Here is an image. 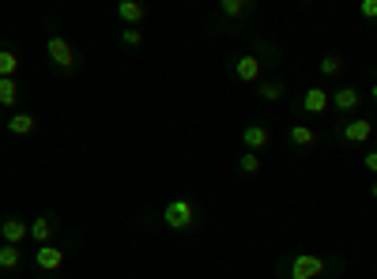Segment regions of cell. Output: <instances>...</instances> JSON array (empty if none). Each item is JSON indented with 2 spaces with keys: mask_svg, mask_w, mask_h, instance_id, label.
Returning a JSON list of instances; mask_svg holds the SVG:
<instances>
[{
  "mask_svg": "<svg viewBox=\"0 0 377 279\" xmlns=\"http://www.w3.org/2000/svg\"><path fill=\"white\" fill-rule=\"evenodd\" d=\"M325 272H328V260L313 257V253H298L287 264V279H321Z\"/></svg>",
  "mask_w": 377,
  "mask_h": 279,
  "instance_id": "1",
  "label": "cell"
},
{
  "mask_svg": "<svg viewBox=\"0 0 377 279\" xmlns=\"http://www.w3.org/2000/svg\"><path fill=\"white\" fill-rule=\"evenodd\" d=\"M163 223L170 230H188L196 223V208H193V201H185V196H178V201H170L166 208H163Z\"/></svg>",
  "mask_w": 377,
  "mask_h": 279,
  "instance_id": "2",
  "label": "cell"
},
{
  "mask_svg": "<svg viewBox=\"0 0 377 279\" xmlns=\"http://www.w3.org/2000/svg\"><path fill=\"white\" fill-rule=\"evenodd\" d=\"M46 53H49V61H53V69H57V72H72L76 69V49L69 46V38L53 34L46 42Z\"/></svg>",
  "mask_w": 377,
  "mask_h": 279,
  "instance_id": "3",
  "label": "cell"
},
{
  "mask_svg": "<svg viewBox=\"0 0 377 279\" xmlns=\"http://www.w3.org/2000/svg\"><path fill=\"white\" fill-rule=\"evenodd\" d=\"M261 72H264V61L257 57V53H241V57H234V76L241 79V83H261Z\"/></svg>",
  "mask_w": 377,
  "mask_h": 279,
  "instance_id": "4",
  "label": "cell"
},
{
  "mask_svg": "<svg viewBox=\"0 0 377 279\" xmlns=\"http://www.w3.org/2000/svg\"><path fill=\"white\" fill-rule=\"evenodd\" d=\"M26 238H31V223H26V219L11 215V219L0 223V242H4V245H23Z\"/></svg>",
  "mask_w": 377,
  "mask_h": 279,
  "instance_id": "5",
  "label": "cell"
},
{
  "mask_svg": "<svg viewBox=\"0 0 377 279\" xmlns=\"http://www.w3.org/2000/svg\"><path fill=\"white\" fill-rule=\"evenodd\" d=\"M302 110L313 113V117L328 113V110H332V91H328V87H309L306 95H302Z\"/></svg>",
  "mask_w": 377,
  "mask_h": 279,
  "instance_id": "6",
  "label": "cell"
},
{
  "mask_svg": "<svg viewBox=\"0 0 377 279\" xmlns=\"http://www.w3.org/2000/svg\"><path fill=\"white\" fill-rule=\"evenodd\" d=\"M373 132H377V128H373L370 117H355V121H347V125L340 128V140H343V143H366Z\"/></svg>",
  "mask_w": 377,
  "mask_h": 279,
  "instance_id": "7",
  "label": "cell"
},
{
  "mask_svg": "<svg viewBox=\"0 0 377 279\" xmlns=\"http://www.w3.org/2000/svg\"><path fill=\"white\" fill-rule=\"evenodd\" d=\"M241 143H246V151H264L268 148V143H272V128H268V125H246V128H241Z\"/></svg>",
  "mask_w": 377,
  "mask_h": 279,
  "instance_id": "8",
  "label": "cell"
},
{
  "mask_svg": "<svg viewBox=\"0 0 377 279\" xmlns=\"http://www.w3.org/2000/svg\"><path fill=\"white\" fill-rule=\"evenodd\" d=\"M61 264H64V249L61 245H38V253H34V268L38 272H57L61 268Z\"/></svg>",
  "mask_w": 377,
  "mask_h": 279,
  "instance_id": "9",
  "label": "cell"
},
{
  "mask_svg": "<svg viewBox=\"0 0 377 279\" xmlns=\"http://www.w3.org/2000/svg\"><path fill=\"white\" fill-rule=\"evenodd\" d=\"M362 106V91L358 87H340V91H332V110L336 113H355Z\"/></svg>",
  "mask_w": 377,
  "mask_h": 279,
  "instance_id": "10",
  "label": "cell"
},
{
  "mask_svg": "<svg viewBox=\"0 0 377 279\" xmlns=\"http://www.w3.org/2000/svg\"><path fill=\"white\" fill-rule=\"evenodd\" d=\"M117 19L125 26H140L147 19V8L140 4V0H121V4H117Z\"/></svg>",
  "mask_w": 377,
  "mask_h": 279,
  "instance_id": "11",
  "label": "cell"
},
{
  "mask_svg": "<svg viewBox=\"0 0 377 279\" xmlns=\"http://www.w3.org/2000/svg\"><path fill=\"white\" fill-rule=\"evenodd\" d=\"M53 234H57V219H53V215H38V219L31 223V238H34L38 245H49Z\"/></svg>",
  "mask_w": 377,
  "mask_h": 279,
  "instance_id": "12",
  "label": "cell"
},
{
  "mask_svg": "<svg viewBox=\"0 0 377 279\" xmlns=\"http://www.w3.org/2000/svg\"><path fill=\"white\" fill-rule=\"evenodd\" d=\"M38 128V117L34 113H11L8 117V132H16V136H31Z\"/></svg>",
  "mask_w": 377,
  "mask_h": 279,
  "instance_id": "13",
  "label": "cell"
},
{
  "mask_svg": "<svg viewBox=\"0 0 377 279\" xmlns=\"http://www.w3.org/2000/svg\"><path fill=\"white\" fill-rule=\"evenodd\" d=\"M287 140H291V148H313V143H317V132L309 128V125H291Z\"/></svg>",
  "mask_w": 377,
  "mask_h": 279,
  "instance_id": "14",
  "label": "cell"
},
{
  "mask_svg": "<svg viewBox=\"0 0 377 279\" xmlns=\"http://www.w3.org/2000/svg\"><path fill=\"white\" fill-rule=\"evenodd\" d=\"M19 106V83L16 79H0V110H16Z\"/></svg>",
  "mask_w": 377,
  "mask_h": 279,
  "instance_id": "15",
  "label": "cell"
},
{
  "mask_svg": "<svg viewBox=\"0 0 377 279\" xmlns=\"http://www.w3.org/2000/svg\"><path fill=\"white\" fill-rule=\"evenodd\" d=\"M261 98L264 102H283V95H287V83L283 79H261Z\"/></svg>",
  "mask_w": 377,
  "mask_h": 279,
  "instance_id": "16",
  "label": "cell"
},
{
  "mask_svg": "<svg viewBox=\"0 0 377 279\" xmlns=\"http://www.w3.org/2000/svg\"><path fill=\"white\" fill-rule=\"evenodd\" d=\"M249 11H253L249 0H219V16H226V19H241Z\"/></svg>",
  "mask_w": 377,
  "mask_h": 279,
  "instance_id": "17",
  "label": "cell"
},
{
  "mask_svg": "<svg viewBox=\"0 0 377 279\" xmlns=\"http://www.w3.org/2000/svg\"><path fill=\"white\" fill-rule=\"evenodd\" d=\"M23 264V249L19 245H0V272H16Z\"/></svg>",
  "mask_w": 377,
  "mask_h": 279,
  "instance_id": "18",
  "label": "cell"
},
{
  "mask_svg": "<svg viewBox=\"0 0 377 279\" xmlns=\"http://www.w3.org/2000/svg\"><path fill=\"white\" fill-rule=\"evenodd\" d=\"M238 170H241L246 178H257L261 170H264V163H261V155H257V151H241V158H238Z\"/></svg>",
  "mask_w": 377,
  "mask_h": 279,
  "instance_id": "19",
  "label": "cell"
},
{
  "mask_svg": "<svg viewBox=\"0 0 377 279\" xmlns=\"http://www.w3.org/2000/svg\"><path fill=\"white\" fill-rule=\"evenodd\" d=\"M343 69H347V61L340 57V53H328V57H321V76H325V79L340 76Z\"/></svg>",
  "mask_w": 377,
  "mask_h": 279,
  "instance_id": "20",
  "label": "cell"
},
{
  "mask_svg": "<svg viewBox=\"0 0 377 279\" xmlns=\"http://www.w3.org/2000/svg\"><path fill=\"white\" fill-rule=\"evenodd\" d=\"M16 69H19V57L11 49H0V79H16Z\"/></svg>",
  "mask_w": 377,
  "mask_h": 279,
  "instance_id": "21",
  "label": "cell"
},
{
  "mask_svg": "<svg viewBox=\"0 0 377 279\" xmlns=\"http://www.w3.org/2000/svg\"><path fill=\"white\" fill-rule=\"evenodd\" d=\"M147 42V34L140 31V26H125V31H121V46H129V49H140Z\"/></svg>",
  "mask_w": 377,
  "mask_h": 279,
  "instance_id": "22",
  "label": "cell"
},
{
  "mask_svg": "<svg viewBox=\"0 0 377 279\" xmlns=\"http://www.w3.org/2000/svg\"><path fill=\"white\" fill-rule=\"evenodd\" d=\"M358 16H362V19H377V0H362V4H358Z\"/></svg>",
  "mask_w": 377,
  "mask_h": 279,
  "instance_id": "23",
  "label": "cell"
},
{
  "mask_svg": "<svg viewBox=\"0 0 377 279\" xmlns=\"http://www.w3.org/2000/svg\"><path fill=\"white\" fill-rule=\"evenodd\" d=\"M362 166H366L370 174H377V151H366V155H362Z\"/></svg>",
  "mask_w": 377,
  "mask_h": 279,
  "instance_id": "24",
  "label": "cell"
},
{
  "mask_svg": "<svg viewBox=\"0 0 377 279\" xmlns=\"http://www.w3.org/2000/svg\"><path fill=\"white\" fill-rule=\"evenodd\" d=\"M370 196H373V201H377V181H373V185H370Z\"/></svg>",
  "mask_w": 377,
  "mask_h": 279,
  "instance_id": "25",
  "label": "cell"
},
{
  "mask_svg": "<svg viewBox=\"0 0 377 279\" xmlns=\"http://www.w3.org/2000/svg\"><path fill=\"white\" fill-rule=\"evenodd\" d=\"M370 95H373V102H377V83H373V87H370Z\"/></svg>",
  "mask_w": 377,
  "mask_h": 279,
  "instance_id": "26",
  "label": "cell"
},
{
  "mask_svg": "<svg viewBox=\"0 0 377 279\" xmlns=\"http://www.w3.org/2000/svg\"><path fill=\"white\" fill-rule=\"evenodd\" d=\"M373 128H377V117H373Z\"/></svg>",
  "mask_w": 377,
  "mask_h": 279,
  "instance_id": "27",
  "label": "cell"
},
{
  "mask_svg": "<svg viewBox=\"0 0 377 279\" xmlns=\"http://www.w3.org/2000/svg\"><path fill=\"white\" fill-rule=\"evenodd\" d=\"M0 125H4V117H0Z\"/></svg>",
  "mask_w": 377,
  "mask_h": 279,
  "instance_id": "28",
  "label": "cell"
},
{
  "mask_svg": "<svg viewBox=\"0 0 377 279\" xmlns=\"http://www.w3.org/2000/svg\"><path fill=\"white\" fill-rule=\"evenodd\" d=\"M0 245H4V242H0Z\"/></svg>",
  "mask_w": 377,
  "mask_h": 279,
  "instance_id": "29",
  "label": "cell"
}]
</instances>
